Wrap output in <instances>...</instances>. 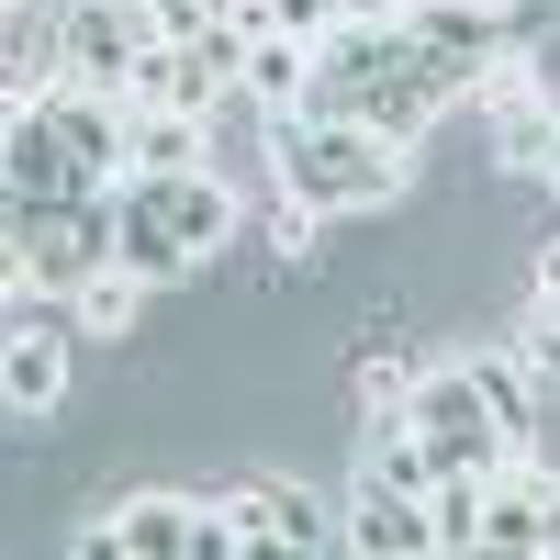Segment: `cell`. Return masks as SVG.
Returning <instances> with one entry per match:
<instances>
[{
	"label": "cell",
	"instance_id": "cell-1",
	"mask_svg": "<svg viewBox=\"0 0 560 560\" xmlns=\"http://www.w3.org/2000/svg\"><path fill=\"white\" fill-rule=\"evenodd\" d=\"M269 124V179L292 202L314 213H370V202H393L404 191V135L382 124H359V113H258Z\"/></svg>",
	"mask_w": 560,
	"mask_h": 560
},
{
	"label": "cell",
	"instance_id": "cell-2",
	"mask_svg": "<svg viewBox=\"0 0 560 560\" xmlns=\"http://www.w3.org/2000/svg\"><path fill=\"white\" fill-rule=\"evenodd\" d=\"M404 34H415V68L438 79V102H459V90H482V79L504 68L516 12H504V0H415Z\"/></svg>",
	"mask_w": 560,
	"mask_h": 560
},
{
	"label": "cell",
	"instance_id": "cell-3",
	"mask_svg": "<svg viewBox=\"0 0 560 560\" xmlns=\"http://www.w3.org/2000/svg\"><path fill=\"white\" fill-rule=\"evenodd\" d=\"M404 415L427 427L438 471H504V459H516V438L493 427V404H482V382H471V359H448V370H415Z\"/></svg>",
	"mask_w": 560,
	"mask_h": 560
},
{
	"label": "cell",
	"instance_id": "cell-4",
	"mask_svg": "<svg viewBox=\"0 0 560 560\" xmlns=\"http://www.w3.org/2000/svg\"><path fill=\"white\" fill-rule=\"evenodd\" d=\"M147 45H158V12H147V0H68V12H57V68L90 79V90H124Z\"/></svg>",
	"mask_w": 560,
	"mask_h": 560
},
{
	"label": "cell",
	"instance_id": "cell-5",
	"mask_svg": "<svg viewBox=\"0 0 560 560\" xmlns=\"http://www.w3.org/2000/svg\"><path fill=\"white\" fill-rule=\"evenodd\" d=\"M0 404L23 415V427H45V415L68 404V325L57 314H0Z\"/></svg>",
	"mask_w": 560,
	"mask_h": 560
},
{
	"label": "cell",
	"instance_id": "cell-6",
	"mask_svg": "<svg viewBox=\"0 0 560 560\" xmlns=\"http://www.w3.org/2000/svg\"><path fill=\"white\" fill-rule=\"evenodd\" d=\"M482 549H504V560H549L560 549V471H538L527 448L504 459L493 493H482Z\"/></svg>",
	"mask_w": 560,
	"mask_h": 560
},
{
	"label": "cell",
	"instance_id": "cell-7",
	"mask_svg": "<svg viewBox=\"0 0 560 560\" xmlns=\"http://www.w3.org/2000/svg\"><path fill=\"white\" fill-rule=\"evenodd\" d=\"M124 179H147V202L168 213V236L179 247H191V258H213V247H236V191H224V179H213V158L202 168H124Z\"/></svg>",
	"mask_w": 560,
	"mask_h": 560
},
{
	"label": "cell",
	"instance_id": "cell-8",
	"mask_svg": "<svg viewBox=\"0 0 560 560\" xmlns=\"http://www.w3.org/2000/svg\"><path fill=\"white\" fill-rule=\"evenodd\" d=\"M224 516H236L247 549H337V504L303 493V482H236Z\"/></svg>",
	"mask_w": 560,
	"mask_h": 560
},
{
	"label": "cell",
	"instance_id": "cell-9",
	"mask_svg": "<svg viewBox=\"0 0 560 560\" xmlns=\"http://www.w3.org/2000/svg\"><path fill=\"white\" fill-rule=\"evenodd\" d=\"M337 549H370V560H427L438 549V527H427V493H393V482H348V504H337Z\"/></svg>",
	"mask_w": 560,
	"mask_h": 560
},
{
	"label": "cell",
	"instance_id": "cell-10",
	"mask_svg": "<svg viewBox=\"0 0 560 560\" xmlns=\"http://www.w3.org/2000/svg\"><path fill=\"white\" fill-rule=\"evenodd\" d=\"M90 549H124V560H191V549H202V504H191V493H135V504H113V516L90 527Z\"/></svg>",
	"mask_w": 560,
	"mask_h": 560
},
{
	"label": "cell",
	"instance_id": "cell-11",
	"mask_svg": "<svg viewBox=\"0 0 560 560\" xmlns=\"http://www.w3.org/2000/svg\"><path fill=\"white\" fill-rule=\"evenodd\" d=\"M113 258L147 280V292H168V280H191V269H202L191 247L168 236V213L147 202V179H113Z\"/></svg>",
	"mask_w": 560,
	"mask_h": 560
},
{
	"label": "cell",
	"instance_id": "cell-12",
	"mask_svg": "<svg viewBox=\"0 0 560 560\" xmlns=\"http://www.w3.org/2000/svg\"><path fill=\"white\" fill-rule=\"evenodd\" d=\"M202 158H213V113L124 102V168H202Z\"/></svg>",
	"mask_w": 560,
	"mask_h": 560
},
{
	"label": "cell",
	"instance_id": "cell-13",
	"mask_svg": "<svg viewBox=\"0 0 560 560\" xmlns=\"http://www.w3.org/2000/svg\"><path fill=\"white\" fill-rule=\"evenodd\" d=\"M303 90H314V34H247L236 102L247 113H303Z\"/></svg>",
	"mask_w": 560,
	"mask_h": 560
},
{
	"label": "cell",
	"instance_id": "cell-14",
	"mask_svg": "<svg viewBox=\"0 0 560 560\" xmlns=\"http://www.w3.org/2000/svg\"><path fill=\"white\" fill-rule=\"evenodd\" d=\"M359 471H370V482H393V493H427V482H438V448H427V427H415V415L393 404V415H370Z\"/></svg>",
	"mask_w": 560,
	"mask_h": 560
},
{
	"label": "cell",
	"instance_id": "cell-15",
	"mask_svg": "<svg viewBox=\"0 0 560 560\" xmlns=\"http://www.w3.org/2000/svg\"><path fill=\"white\" fill-rule=\"evenodd\" d=\"M471 382H482V404H493V427L527 448V438H538V370H527L516 348H482V359H471Z\"/></svg>",
	"mask_w": 560,
	"mask_h": 560
},
{
	"label": "cell",
	"instance_id": "cell-16",
	"mask_svg": "<svg viewBox=\"0 0 560 560\" xmlns=\"http://www.w3.org/2000/svg\"><path fill=\"white\" fill-rule=\"evenodd\" d=\"M135 303H147V280L113 258V269H90L79 292H68V325H79V337H124V325H135Z\"/></svg>",
	"mask_w": 560,
	"mask_h": 560
},
{
	"label": "cell",
	"instance_id": "cell-17",
	"mask_svg": "<svg viewBox=\"0 0 560 560\" xmlns=\"http://www.w3.org/2000/svg\"><path fill=\"white\" fill-rule=\"evenodd\" d=\"M482 493H493V471H438V482H427L438 549H482Z\"/></svg>",
	"mask_w": 560,
	"mask_h": 560
},
{
	"label": "cell",
	"instance_id": "cell-18",
	"mask_svg": "<svg viewBox=\"0 0 560 560\" xmlns=\"http://www.w3.org/2000/svg\"><path fill=\"white\" fill-rule=\"evenodd\" d=\"M359 393H370V415H393V404L415 393V370H404L393 348H370V359H359Z\"/></svg>",
	"mask_w": 560,
	"mask_h": 560
},
{
	"label": "cell",
	"instance_id": "cell-19",
	"mask_svg": "<svg viewBox=\"0 0 560 560\" xmlns=\"http://www.w3.org/2000/svg\"><path fill=\"white\" fill-rule=\"evenodd\" d=\"M516 359L538 382H560V303H538V325H516Z\"/></svg>",
	"mask_w": 560,
	"mask_h": 560
},
{
	"label": "cell",
	"instance_id": "cell-20",
	"mask_svg": "<svg viewBox=\"0 0 560 560\" xmlns=\"http://www.w3.org/2000/svg\"><path fill=\"white\" fill-rule=\"evenodd\" d=\"M23 303H34V269H23V236L0 224V314H23Z\"/></svg>",
	"mask_w": 560,
	"mask_h": 560
},
{
	"label": "cell",
	"instance_id": "cell-21",
	"mask_svg": "<svg viewBox=\"0 0 560 560\" xmlns=\"http://www.w3.org/2000/svg\"><path fill=\"white\" fill-rule=\"evenodd\" d=\"M147 12H158V34H191V23H213V12H224V0H147Z\"/></svg>",
	"mask_w": 560,
	"mask_h": 560
},
{
	"label": "cell",
	"instance_id": "cell-22",
	"mask_svg": "<svg viewBox=\"0 0 560 560\" xmlns=\"http://www.w3.org/2000/svg\"><path fill=\"white\" fill-rule=\"evenodd\" d=\"M337 12H348V23H404L415 0H337Z\"/></svg>",
	"mask_w": 560,
	"mask_h": 560
},
{
	"label": "cell",
	"instance_id": "cell-23",
	"mask_svg": "<svg viewBox=\"0 0 560 560\" xmlns=\"http://www.w3.org/2000/svg\"><path fill=\"white\" fill-rule=\"evenodd\" d=\"M538 303H560V236L538 247Z\"/></svg>",
	"mask_w": 560,
	"mask_h": 560
},
{
	"label": "cell",
	"instance_id": "cell-24",
	"mask_svg": "<svg viewBox=\"0 0 560 560\" xmlns=\"http://www.w3.org/2000/svg\"><path fill=\"white\" fill-rule=\"evenodd\" d=\"M0 12H12V0H0Z\"/></svg>",
	"mask_w": 560,
	"mask_h": 560
}]
</instances>
